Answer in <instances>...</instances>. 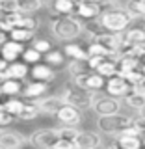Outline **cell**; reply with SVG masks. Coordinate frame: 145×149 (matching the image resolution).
<instances>
[{"mask_svg": "<svg viewBox=\"0 0 145 149\" xmlns=\"http://www.w3.org/2000/svg\"><path fill=\"white\" fill-rule=\"evenodd\" d=\"M142 71H143V74H145V63H143V65H142Z\"/></svg>", "mask_w": 145, "mask_h": 149, "instance_id": "obj_49", "label": "cell"}, {"mask_svg": "<svg viewBox=\"0 0 145 149\" xmlns=\"http://www.w3.org/2000/svg\"><path fill=\"white\" fill-rule=\"evenodd\" d=\"M0 88H2V93L4 95H9V97H15L19 93H22V80H17V78H8V80H4L0 84Z\"/></svg>", "mask_w": 145, "mask_h": 149, "instance_id": "obj_25", "label": "cell"}, {"mask_svg": "<svg viewBox=\"0 0 145 149\" xmlns=\"http://www.w3.org/2000/svg\"><path fill=\"white\" fill-rule=\"evenodd\" d=\"M142 149H145V147H142Z\"/></svg>", "mask_w": 145, "mask_h": 149, "instance_id": "obj_53", "label": "cell"}, {"mask_svg": "<svg viewBox=\"0 0 145 149\" xmlns=\"http://www.w3.org/2000/svg\"><path fill=\"white\" fill-rule=\"evenodd\" d=\"M93 41H95V43H99V45H102V47H106V49H110V50H114V52H117L121 43H123V36H121V34H115V32L104 30L102 34L97 36Z\"/></svg>", "mask_w": 145, "mask_h": 149, "instance_id": "obj_17", "label": "cell"}, {"mask_svg": "<svg viewBox=\"0 0 145 149\" xmlns=\"http://www.w3.org/2000/svg\"><path fill=\"white\" fill-rule=\"evenodd\" d=\"M50 149H78L74 140H67V138H58V142L54 143Z\"/></svg>", "mask_w": 145, "mask_h": 149, "instance_id": "obj_38", "label": "cell"}, {"mask_svg": "<svg viewBox=\"0 0 145 149\" xmlns=\"http://www.w3.org/2000/svg\"><path fill=\"white\" fill-rule=\"evenodd\" d=\"M132 125L138 129V132L142 134V138H143L145 136V118H143V116H139V114L134 116V123Z\"/></svg>", "mask_w": 145, "mask_h": 149, "instance_id": "obj_40", "label": "cell"}, {"mask_svg": "<svg viewBox=\"0 0 145 149\" xmlns=\"http://www.w3.org/2000/svg\"><path fill=\"white\" fill-rule=\"evenodd\" d=\"M67 73L71 74V78H76V77H84V74L93 73V69L89 67L87 60H71L67 63Z\"/></svg>", "mask_w": 145, "mask_h": 149, "instance_id": "obj_20", "label": "cell"}, {"mask_svg": "<svg viewBox=\"0 0 145 149\" xmlns=\"http://www.w3.org/2000/svg\"><path fill=\"white\" fill-rule=\"evenodd\" d=\"M63 101L71 106H76L80 110H87V108H93V101H95L97 93H93L89 90H82L78 86H73L69 90H65L62 93Z\"/></svg>", "mask_w": 145, "mask_h": 149, "instance_id": "obj_4", "label": "cell"}, {"mask_svg": "<svg viewBox=\"0 0 145 149\" xmlns=\"http://www.w3.org/2000/svg\"><path fill=\"white\" fill-rule=\"evenodd\" d=\"M125 8H127L128 11L132 13V17H136V15H145V0H128Z\"/></svg>", "mask_w": 145, "mask_h": 149, "instance_id": "obj_35", "label": "cell"}, {"mask_svg": "<svg viewBox=\"0 0 145 149\" xmlns=\"http://www.w3.org/2000/svg\"><path fill=\"white\" fill-rule=\"evenodd\" d=\"M50 32L56 39L60 41H73L84 32V24L78 17L73 15H62V17H52Z\"/></svg>", "mask_w": 145, "mask_h": 149, "instance_id": "obj_2", "label": "cell"}, {"mask_svg": "<svg viewBox=\"0 0 145 149\" xmlns=\"http://www.w3.org/2000/svg\"><path fill=\"white\" fill-rule=\"evenodd\" d=\"M50 11L54 13L52 17H62V15H74L76 13V4L71 0H54L50 4Z\"/></svg>", "mask_w": 145, "mask_h": 149, "instance_id": "obj_18", "label": "cell"}, {"mask_svg": "<svg viewBox=\"0 0 145 149\" xmlns=\"http://www.w3.org/2000/svg\"><path fill=\"white\" fill-rule=\"evenodd\" d=\"M128 28H139V30L145 32V15H136V17H132V22H130Z\"/></svg>", "mask_w": 145, "mask_h": 149, "instance_id": "obj_41", "label": "cell"}, {"mask_svg": "<svg viewBox=\"0 0 145 149\" xmlns=\"http://www.w3.org/2000/svg\"><path fill=\"white\" fill-rule=\"evenodd\" d=\"M121 36H123V41L132 43V45H143L145 43V32L139 30V28H128Z\"/></svg>", "mask_w": 145, "mask_h": 149, "instance_id": "obj_26", "label": "cell"}, {"mask_svg": "<svg viewBox=\"0 0 145 149\" xmlns=\"http://www.w3.org/2000/svg\"><path fill=\"white\" fill-rule=\"evenodd\" d=\"M54 0H41V4H43L45 8H50V4H52Z\"/></svg>", "mask_w": 145, "mask_h": 149, "instance_id": "obj_46", "label": "cell"}, {"mask_svg": "<svg viewBox=\"0 0 145 149\" xmlns=\"http://www.w3.org/2000/svg\"><path fill=\"white\" fill-rule=\"evenodd\" d=\"M123 104L125 106H128L130 110H134V112H139L145 106V95L143 93H138V91H130L127 97L123 99Z\"/></svg>", "mask_w": 145, "mask_h": 149, "instance_id": "obj_23", "label": "cell"}, {"mask_svg": "<svg viewBox=\"0 0 145 149\" xmlns=\"http://www.w3.org/2000/svg\"><path fill=\"white\" fill-rule=\"evenodd\" d=\"M39 114H41V110H39V104H37V101H30V99H26L24 108L21 110V114H19L17 118L21 119V121H32V119H35Z\"/></svg>", "mask_w": 145, "mask_h": 149, "instance_id": "obj_22", "label": "cell"}, {"mask_svg": "<svg viewBox=\"0 0 145 149\" xmlns=\"http://www.w3.org/2000/svg\"><path fill=\"white\" fill-rule=\"evenodd\" d=\"M134 91H138V93H143V95H145V77H143L139 82H136V84H134Z\"/></svg>", "mask_w": 145, "mask_h": 149, "instance_id": "obj_43", "label": "cell"}, {"mask_svg": "<svg viewBox=\"0 0 145 149\" xmlns=\"http://www.w3.org/2000/svg\"><path fill=\"white\" fill-rule=\"evenodd\" d=\"M60 138V132L58 129H37L34 132L30 134V138H28V143L30 146H34L35 149H50L54 146L56 142H58Z\"/></svg>", "mask_w": 145, "mask_h": 149, "instance_id": "obj_5", "label": "cell"}, {"mask_svg": "<svg viewBox=\"0 0 145 149\" xmlns=\"http://www.w3.org/2000/svg\"><path fill=\"white\" fill-rule=\"evenodd\" d=\"M28 140L22 136L19 130L13 129H0V149H21Z\"/></svg>", "mask_w": 145, "mask_h": 149, "instance_id": "obj_10", "label": "cell"}, {"mask_svg": "<svg viewBox=\"0 0 145 149\" xmlns=\"http://www.w3.org/2000/svg\"><path fill=\"white\" fill-rule=\"evenodd\" d=\"M37 104H39L41 114L56 116V114H58V110L65 104V101H63V97H62V95H49V97L45 95L43 99L37 101Z\"/></svg>", "mask_w": 145, "mask_h": 149, "instance_id": "obj_14", "label": "cell"}, {"mask_svg": "<svg viewBox=\"0 0 145 149\" xmlns=\"http://www.w3.org/2000/svg\"><path fill=\"white\" fill-rule=\"evenodd\" d=\"M15 2H17V9L22 13H34L43 8L41 0H15Z\"/></svg>", "mask_w": 145, "mask_h": 149, "instance_id": "obj_32", "label": "cell"}, {"mask_svg": "<svg viewBox=\"0 0 145 149\" xmlns=\"http://www.w3.org/2000/svg\"><path fill=\"white\" fill-rule=\"evenodd\" d=\"M30 77H32V80H39V82H52V80H56V71L52 67H50L49 63H34L30 67Z\"/></svg>", "mask_w": 145, "mask_h": 149, "instance_id": "obj_13", "label": "cell"}, {"mask_svg": "<svg viewBox=\"0 0 145 149\" xmlns=\"http://www.w3.org/2000/svg\"><path fill=\"white\" fill-rule=\"evenodd\" d=\"M117 4H119V0H104L102 6L104 8H114V6H117Z\"/></svg>", "mask_w": 145, "mask_h": 149, "instance_id": "obj_45", "label": "cell"}, {"mask_svg": "<svg viewBox=\"0 0 145 149\" xmlns=\"http://www.w3.org/2000/svg\"><path fill=\"white\" fill-rule=\"evenodd\" d=\"M63 52H65L67 58H71V60H87L89 58L87 50H84L80 45H65Z\"/></svg>", "mask_w": 145, "mask_h": 149, "instance_id": "obj_30", "label": "cell"}, {"mask_svg": "<svg viewBox=\"0 0 145 149\" xmlns=\"http://www.w3.org/2000/svg\"><path fill=\"white\" fill-rule=\"evenodd\" d=\"M24 102L22 99H17V97H11V99H8L6 102H4V110H8L9 114H13L17 118L19 114H21V110L24 108Z\"/></svg>", "mask_w": 145, "mask_h": 149, "instance_id": "obj_33", "label": "cell"}, {"mask_svg": "<svg viewBox=\"0 0 145 149\" xmlns=\"http://www.w3.org/2000/svg\"><path fill=\"white\" fill-rule=\"evenodd\" d=\"M15 121V116L13 114H9L8 110H0V129H4V127H9V125Z\"/></svg>", "mask_w": 145, "mask_h": 149, "instance_id": "obj_39", "label": "cell"}, {"mask_svg": "<svg viewBox=\"0 0 145 149\" xmlns=\"http://www.w3.org/2000/svg\"><path fill=\"white\" fill-rule=\"evenodd\" d=\"M101 22L104 26V30L115 32V34H123L125 30H128L130 22H132V13L127 8L114 6V8H104L101 13Z\"/></svg>", "mask_w": 145, "mask_h": 149, "instance_id": "obj_1", "label": "cell"}, {"mask_svg": "<svg viewBox=\"0 0 145 149\" xmlns=\"http://www.w3.org/2000/svg\"><path fill=\"white\" fill-rule=\"evenodd\" d=\"M21 58H22V62H26L28 65H34V63H39L41 60H43V54L37 52L35 49H32V47H30V49H26L24 52H22Z\"/></svg>", "mask_w": 145, "mask_h": 149, "instance_id": "obj_34", "label": "cell"}, {"mask_svg": "<svg viewBox=\"0 0 145 149\" xmlns=\"http://www.w3.org/2000/svg\"><path fill=\"white\" fill-rule=\"evenodd\" d=\"M99 74H102V77L108 80V78H112V77H115V74H119V65H117V62L115 60H110V58H106L104 62H102L99 67L95 69Z\"/></svg>", "mask_w": 145, "mask_h": 149, "instance_id": "obj_24", "label": "cell"}, {"mask_svg": "<svg viewBox=\"0 0 145 149\" xmlns=\"http://www.w3.org/2000/svg\"><path fill=\"white\" fill-rule=\"evenodd\" d=\"M138 114H139V116H143V118H145V106H143V108H142V110L138 112Z\"/></svg>", "mask_w": 145, "mask_h": 149, "instance_id": "obj_48", "label": "cell"}, {"mask_svg": "<svg viewBox=\"0 0 145 149\" xmlns=\"http://www.w3.org/2000/svg\"><path fill=\"white\" fill-rule=\"evenodd\" d=\"M26 50L24 43H19V41H13V39H8L6 43L0 47V56H2L6 62H17L19 56H22V52Z\"/></svg>", "mask_w": 145, "mask_h": 149, "instance_id": "obj_12", "label": "cell"}, {"mask_svg": "<svg viewBox=\"0 0 145 149\" xmlns=\"http://www.w3.org/2000/svg\"><path fill=\"white\" fill-rule=\"evenodd\" d=\"M30 43H32V49H35L37 52H41V54H46L49 50H52L50 41L49 39H43V37H35L34 41H30Z\"/></svg>", "mask_w": 145, "mask_h": 149, "instance_id": "obj_36", "label": "cell"}, {"mask_svg": "<svg viewBox=\"0 0 145 149\" xmlns=\"http://www.w3.org/2000/svg\"><path fill=\"white\" fill-rule=\"evenodd\" d=\"M114 142L117 149H142L143 138L142 136H127V134H117L114 136Z\"/></svg>", "mask_w": 145, "mask_h": 149, "instance_id": "obj_19", "label": "cell"}, {"mask_svg": "<svg viewBox=\"0 0 145 149\" xmlns=\"http://www.w3.org/2000/svg\"><path fill=\"white\" fill-rule=\"evenodd\" d=\"M54 118L58 119L60 125H63V127H76V125H80V121H82V110L65 102L62 108L58 110V114H56Z\"/></svg>", "mask_w": 145, "mask_h": 149, "instance_id": "obj_9", "label": "cell"}, {"mask_svg": "<svg viewBox=\"0 0 145 149\" xmlns=\"http://www.w3.org/2000/svg\"><path fill=\"white\" fill-rule=\"evenodd\" d=\"M58 132H60V138H67V140H74L78 134L76 127H58Z\"/></svg>", "mask_w": 145, "mask_h": 149, "instance_id": "obj_37", "label": "cell"}, {"mask_svg": "<svg viewBox=\"0 0 145 149\" xmlns=\"http://www.w3.org/2000/svg\"><path fill=\"white\" fill-rule=\"evenodd\" d=\"M134 123V116L127 114H112V116H99L97 119V129L102 134H110V136H117L121 130H125L127 127H132Z\"/></svg>", "mask_w": 145, "mask_h": 149, "instance_id": "obj_3", "label": "cell"}, {"mask_svg": "<svg viewBox=\"0 0 145 149\" xmlns=\"http://www.w3.org/2000/svg\"><path fill=\"white\" fill-rule=\"evenodd\" d=\"M49 91V84L46 82H39V80H32L22 88V97L30 101H39L43 99Z\"/></svg>", "mask_w": 145, "mask_h": 149, "instance_id": "obj_15", "label": "cell"}, {"mask_svg": "<svg viewBox=\"0 0 145 149\" xmlns=\"http://www.w3.org/2000/svg\"><path fill=\"white\" fill-rule=\"evenodd\" d=\"M74 143L78 149H99L102 146V136L93 130H78Z\"/></svg>", "mask_w": 145, "mask_h": 149, "instance_id": "obj_11", "label": "cell"}, {"mask_svg": "<svg viewBox=\"0 0 145 149\" xmlns=\"http://www.w3.org/2000/svg\"><path fill=\"white\" fill-rule=\"evenodd\" d=\"M0 58H2V56H0Z\"/></svg>", "mask_w": 145, "mask_h": 149, "instance_id": "obj_54", "label": "cell"}, {"mask_svg": "<svg viewBox=\"0 0 145 149\" xmlns=\"http://www.w3.org/2000/svg\"><path fill=\"white\" fill-rule=\"evenodd\" d=\"M132 90H134V86L127 78L121 77V74H115V77L108 78V80H106V88H104V91L108 93V95L115 97V99H125Z\"/></svg>", "mask_w": 145, "mask_h": 149, "instance_id": "obj_7", "label": "cell"}, {"mask_svg": "<svg viewBox=\"0 0 145 149\" xmlns=\"http://www.w3.org/2000/svg\"><path fill=\"white\" fill-rule=\"evenodd\" d=\"M87 2H93V4H99V6H102V4H104V0H87Z\"/></svg>", "mask_w": 145, "mask_h": 149, "instance_id": "obj_47", "label": "cell"}, {"mask_svg": "<svg viewBox=\"0 0 145 149\" xmlns=\"http://www.w3.org/2000/svg\"><path fill=\"white\" fill-rule=\"evenodd\" d=\"M119 71H134V69H142V62L138 58H130V56H121L117 60Z\"/></svg>", "mask_w": 145, "mask_h": 149, "instance_id": "obj_31", "label": "cell"}, {"mask_svg": "<svg viewBox=\"0 0 145 149\" xmlns=\"http://www.w3.org/2000/svg\"><path fill=\"white\" fill-rule=\"evenodd\" d=\"M104 60H106V58H102V56H89V58H87V63H89V67L95 71V69L99 67V65L104 62Z\"/></svg>", "mask_w": 145, "mask_h": 149, "instance_id": "obj_42", "label": "cell"}, {"mask_svg": "<svg viewBox=\"0 0 145 149\" xmlns=\"http://www.w3.org/2000/svg\"><path fill=\"white\" fill-rule=\"evenodd\" d=\"M9 39L19 41V43H28L35 39V30H26V28H15L9 34Z\"/></svg>", "mask_w": 145, "mask_h": 149, "instance_id": "obj_27", "label": "cell"}, {"mask_svg": "<svg viewBox=\"0 0 145 149\" xmlns=\"http://www.w3.org/2000/svg\"><path fill=\"white\" fill-rule=\"evenodd\" d=\"M71 2H74V4H78V2H82V0H71Z\"/></svg>", "mask_w": 145, "mask_h": 149, "instance_id": "obj_50", "label": "cell"}, {"mask_svg": "<svg viewBox=\"0 0 145 149\" xmlns=\"http://www.w3.org/2000/svg\"><path fill=\"white\" fill-rule=\"evenodd\" d=\"M8 39H9V34H8L6 30H2V28H0V47H2L4 43H6Z\"/></svg>", "mask_w": 145, "mask_h": 149, "instance_id": "obj_44", "label": "cell"}, {"mask_svg": "<svg viewBox=\"0 0 145 149\" xmlns=\"http://www.w3.org/2000/svg\"><path fill=\"white\" fill-rule=\"evenodd\" d=\"M101 13H102V6H99V4L87 2V0H82V2L76 4V15L80 19L93 21V19H99Z\"/></svg>", "mask_w": 145, "mask_h": 149, "instance_id": "obj_16", "label": "cell"}, {"mask_svg": "<svg viewBox=\"0 0 145 149\" xmlns=\"http://www.w3.org/2000/svg\"><path fill=\"white\" fill-rule=\"evenodd\" d=\"M2 95H4V93H2V88H0V99H2Z\"/></svg>", "mask_w": 145, "mask_h": 149, "instance_id": "obj_51", "label": "cell"}, {"mask_svg": "<svg viewBox=\"0 0 145 149\" xmlns=\"http://www.w3.org/2000/svg\"><path fill=\"white\" fill-rule=\"evenodd\" d=\"M43 60L45 63H49L50 67H62L63 62H65V52H62V50H49L46 54H43Z\"/></svg>", "mask_w": 145, "mask_h": 149, "instance_id": "obj_29", "label": "cell"}, {"mask_svg": "<svg viewBox=\"0 0 145 149\" xmlns=\"http://www.w3.org/2000/svg\"><path fill=\"white\" fill-rule=\"evenodd\" d=\"M121 106H123V102L119 99H115V97L112 95H97L95 101H93V112H95L97 116H112V114H119L121 112Z\"/></svg>", "mask_w": 145, "mask_h": 149, "instance_id": "obj_6", "label": "cell"}, {"mask_svg": "<svg viewBox=\"0 0 145 149\" xmlns=\"http://www.w3.org/2000/svg\"><path fill=\"white\" fill-rule=\"evenodd\" d=\"M84 32H86V36L93 41L99 34L104 32V26H102L101 19H93V21H86V24H84Z\"/></svg>", "mask_w": 145, "mask_h": 149, "instance_id": "obj_28", "label": "cell"}, {"mask_svg": "<svg viewBox=\"0 0 145 149\" xmlns=\"http://www.w3.org/2000/svg\"><path fill=\"white\" fill-rule=\"evenodd\" d=\"M0 4H2V0H0Z\"/></svg>", "mask_w": 145, "mask_h": 149, "instance_id": "obj_52", "label": "cell"}, {"mask_svg": "<svg viewBox=\"0 0 145 149\" xmlns=\"http://www.w3.org/2000/svg\"><path fill=\"white\" fill-rule=\"evenodd\" d=\"M9 78H17V80H24L26 77H30V67L26 62H11L9 67L6 69Z\"/></svg>", "mask_w": 145, "mask_h": 149, "instance_id": "obj_21", "label": "cell"}, {"mask_svg": "<svg viewBox=\"0 0 145 149\" xmlns=\"http://www.w3.org/2000/svg\"><path fill=\"white\" fill-rule=\"evenodd\" d=\"M73 84L78 88H82V90H89L93 93H99L101 90H104L106 88V78L99 74L97 71H93L89 74H84V77H76L73 78Z\"/></svg>", "mask_w": 145, "mask_h": 149, "instance_id": "obj_8", "label": "cell"}]
</instances>
